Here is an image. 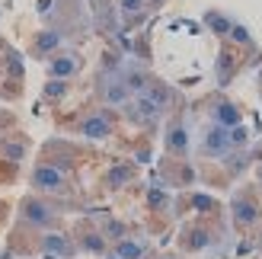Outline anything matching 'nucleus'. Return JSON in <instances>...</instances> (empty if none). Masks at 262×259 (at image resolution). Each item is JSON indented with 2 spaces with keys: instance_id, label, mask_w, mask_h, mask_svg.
I'll list each match as a JSON object with an SVG mask.
<instances>
[{
  "instance_id": "f257e3e1",
  "label": "nucleus",
  "mask_w": 262,
  "mask_h": 259,
  "mask_svg": "<svg viewBox=\"0 0 262 259\" xmlns=\"http://www.w3.org/2000/svg\"><path fill=\"white\" fill-rule=\"evenodd\" d=\"M19 224L32 230H51L58 224V214L42 196H26L19 202Z\"/></svg>"
},
{
  "instance_id": "f03ea898",
  "label": "nucleus",
  "mask_w": 262,
  "mask_h": 259,
  "mask_svg": "<svg viewBox=\"0 0 262 259\" xmlns=\"http://www.w3.org/2000/svg\"><path fill=\"white\" fill-rule=\"evenodd\" d=\"M29 183H32V189L38 192V196H64V192L71 189L68 173L58 170V166H51V163H45V160L32 166Z\"/></svg>"
},
{
  "instance_id": "7ed1b4c3",
  "label": "nucleus",
  "mask_w": 262,
  "mask_h": 259,
  "mask_svg": "<svg viewBox=\"0 0 262 259\" xmlns=\"http://www.w3.org/2000/svg\"><path fill=\"white\" fill-rule=\"evenodd\" d=\"M77 253V243L61 230H42L38 234V256L45 259H71Z\"/></svg>"
},
{
  "instance_id": "20e7f679",
  "label": "nucleus",
  "mask_w": 262,
  "mask_h": 259,
  "mask_svg": "<svg viewBox=\"0 0 262 259\" xmlns=\"http://www.w3.org/2000/svg\"><path fill=\"white\" fill-rule=\"evenodd\" d=\"M48 80H71V77L80 71V55L77 51H55L45 64Z\"/></svg>"
},
{
  "instance_id": "39448f33",
  "label": "nucleus",
  "mask_w": 262,
  "mask_h": 259,
  "mask_svg": "<svg viewBox=\"0 0 262 259\" xmlns=\"http://www.w3.org/2000/svg\"><path fill=\"white\" fill-rule=\"evenodd\" d=\"M61 42H64L61 32H55V29H42V32L32 38L29 55H32V58H45V61H48L51 55H55V51H61Z\"/></svg>"
},
{
  "instance_id": "423d86ee",
  "label": "nucleus",
  "mask_w": 262,
  "mask_h": 259,
  "mask_svg": "<svg viewBox=\"0 0 262 259\" xmlns=\"http://www.w3.org/2000/svg\"><path fill=\"white\" fill-rule=\"evenodd\" d=\"M230 211H233V224L237 227H253L259 221V205L250 196H237L230 202Z\"/></svg>"
},
{
  "instance_id": "0eeeda50",
  "label": "nucleus",
  "mask_w": 262,
  "mask_h": 259,
  "mask_svg": "<svg viewBox=\"0 0 262 259\" xmlns=\"http://www.w3.org/2000/svg\"><path fill=\"white\" fill-rule=\"evenodd\" d=\"M80 135L90 138V141H106V138L112 135V122H109V115H102V112L86 115V119L80 122Z\"/></svg>"
},
{
  "instance_id": "6e6552de",
  "label": "nucleus",
  "mask_w": 262,
  "mask_h": 259,
  "mask_svg": "<svg viewBox=\"0 0 262 259\" xmlns=\"http://www.w3.org/2000/svg\"><path fill=\"white\" fill-rule=\"evenodd\" d=\"M125 106H128V115H131L135 122H144V125H147V122H157V119H160V109H157V106H154V102L144 96V93L131 96Z\"/></svg>"
},
{
  "instance_id": "1a4fd4ad",
  "label": "nucleus",
  "mask_w": 262,
  "mask_h": 259,
  "mask_svg": "<svg viewBox=\"0 0 262 259\" xmlns=\"http://www.w3.org/2000/svg\"><path fill=\"white\" fill-rule=\"evenodd\" d=\"M202 150L205 154H214V157H224V154L230 150V138H227V128L221 125H211L205 132V141H202Z\"/></svg>"
},
{
  "instance_id": "9d476101",
  "label": "nucleus",
  "mask_w": 262,
  "mask_h": 259,
  "mask_svg": "<svg viewBox=\"0 0 262 259\" xmlns=\"http://www.w3.org/2000/svg\"><path fill=\"white\" fill-rule=\"evenodd\" d=\"M109 259H144L147 256V243L138 240V237H125L112 247V253H106Z\"/></svg>"
},
{
  "instance_id": "9b49d317",
  "label": "nucleus",
  "mask_w": 262,
  "mask_h": 259,
  "mask_svg": "<svg viewBox=\"0 0 262 259\" xmlns=\"http://www.w3.org/2000/svg\"><path fill=\"white\" fill-rule=\"evenodd\" d=\"M214 125L221 128H233V125H243V112L233 106V102L227 99H221L217 106H214Z\"/></svg>"
},
{
  "instance_id": "f8f14e48",
  "label": "nucleus",
  "mask_w": 262,
  "mask_h": 259,
  "mask_svg": "<svg viewBox=\"0 0 262 259\" xmlns=\"http://www.w3.org/2000/svg\"><path fill=\"white\" fill-rule=\"evenodd\" d=\"M166 150L169 154H179V157L189 150V132H186V125H182V122L166 128Z\"/></svg>"
},
{
  "instance_id": "ddd939ff",
  "label": "nucleus",
  "mask_w": 262,
  "mask_h": 259,
  "mask_svg": "<svg viewBox=\"0 0 262 259\" xmlns=\"http://www.w3.org/2000/svg\"><path fill=\"white\" fill-rule=\"evenodd\" d=\"M0 154H4L7 160H23L26 154H29V141L23 135H13V138H0Z\"/></svg>"
},
{
  "instance_id": "4468645a",
  "label": "nucleus",
  "mask_w": 262,
  "mask_h": 259,
  "mask_svg": "<svg viewBox=\"0 0 262 259\" xmlns=\"http://www.w3.org/2000/svg\"><path fill=\"white\" fill-rule=\"evenodd\" d=\"M77 250L93 253V256H106V253H109V240L102 237L99 230H90V234H83L80 240H77Z\"/></svg>"
},
{
  "instance_id": "2eb2a0df",
  "label": "nucleus",
  "mask_w": 262,
  "mask_h": 259,
  "mask_svg": "<svg viewBox=\"0 0 262 259\" xmlns=\"http://www.w3.org/2000/svg\"><path fill=\"white\" fill-rule=\"evenodd\" d=\"M102 99H106L109 106H125V102L131 99V90L125 87V80L119 77V80H109L106 87H102Z\"/></svg>"
},
{
  "instance_id": "dca6fc26",
  "label": "nucleus",
  "mask_w": 262,
  "mask_h": 259,
  "mask_svg": "<svg viewBox=\"0 0 262 259\" xmlns=\"http://www.w3.org/2000/svg\"><path fill=\"white\" fill-rule=\"evenodd\" d=\"M131 179H135V166L115 163L112 170H109V176H106V183H109V189H122L125 183H131Z\"/></svg>"
},
{
  "instance_id": "f3484780",
  "label": "nucleus",
  "mask_w": 262,
  "mask_h": 259,
  "mask_svg": "<svg viewBox=\"0 0 262 259\" xmlns=\"http://www.w3.org/2000/svg\"><path fill=\"white\" fill-rule=\"evenodd\" d=\"M144 96H147L150 102H154V106L157 109H166L169 106V99H173V93H169V87H163V83H147V90H144Z\"/></svg>"
},
{
  "instance_id": "a211bd4d",
  "label": "nucleus",
  "mask_w": 262,
  "mask_h": 259,
  "mask_svg": "<svg viewBox=\"0 0 262 259\" xmlns=\"http://www.w3.org/2000/svg\"><path fill=\"white\" fill-rule=\"evenodd\" d=\"M205 26H208V29H211L214 35H227L233 23L224 16V13H217V10H208V13H205Z\"/></svg>"
},
{
  "instance_id": "6ab92c4d",
  "label": "nucleus",
  "mask_w": 262,
  "mask_h": 259,
  "mask_svg": "<svg viewBox=\"0 0 262 259\" xmlns=\"http://www.w3.org/2000/svg\"><path fill=\"white\" fill-rule=\"evenodd\" d=\"M227 138H230V150L250 144V132H246V125H233V128H227Z\"/></svg>"
},
{
  "instance_id": "aec40b11",
  "label": "nucleus",
  "mask_w": 262,
  "mask_h": 259,
  "mask_svg": "<svg viewBox=\"0 0 262 259\" xmlns=\"http://www.w3.org/2000/svg\"><path fill=\"white\" fill-rule=\"evenodd\" d=\"M147 205H150L154 211H166V208H169V196H166L163 189H157V186H154V189L147 192Z\"/></svg>"
},
{
  "instance_id": "412c9836",
  "label": "nucleus",
  "mask_w": 262,
  "mask_h": 259,
  "mask_svg": "<svg viewBox=\"0 0 262 259\" xmlns=\"http://www.w3.org/2000/svg\"><path fill=\"white\" fill-rule=\"evenodd\" d=\"M150 0H119V10H122V16H141L144 10H147Z\"/></svg>"
},
{
  "instance_id": "4be33fe9",
  "label": "nucleus",
  "mask_w": 262,
  "mask_h": 259,
  "mask_svg": "<svg viewBox=\"0 0 262 259\" xmlns=\"http://www.w3.org/2000/svg\"><path fill=\"white\" fill-rule=\"evenodd\" d=\"M42 93H45V99H64L68 96V80H48Z\"/></svg>"
},
{
  "instance_id": "5701e85b",
  "label": "nucleus",
  "mask_w": 262,
  "mask_h": 259,
  "mask_svg": "<svg viewBox=\"0 0 262 259\" xmlns=\"http://www.w3.org/2000/svg\"><path fill=\"white\" fill-rule=\"evenodd\" d=\"M227 38H230V42H237V45H253V35H250V29H246V26H240V23H233V26H230Z\"/></svg>"
},
{
  "instance_id": "b1692460",
  "label": "nucleus",
  "mask_w": 262,
  "mask_h": 259,
  "mask_svg": "<svg viewBox=\"0 0 262 259\" xmlns=\"http://www.w3.org/2000/svg\"><path fill=\"white\" fill-rule=\"evenodd\" d=\"M208 243H211V237H208L205 230H189V234H186V247L189 250H205Z\"/></svg>"
},
{
  "instance_id": "393cba45",
  "label": "nucleus",
  "mask_w": 262,
  "mask_h": 259,
  "mask_svg": "<svg viewBox=\"0 0 262 259\" xmlns=\"http://www.w3.org/2000/svg\"><path fill=\"white\" fill-rule=\"evenodd\" d=\"M192 208H199V211H214L217 202H214L211 196H192Z\"/></svg>"
},
{
  "instance_id": "a878e982",
  "label": "nucleus",
  "mask_w": 262,
  "mask_h": 259,
  "mask_svg": "<svg viewBox=\"0 0 262 259\" xmlns=\"http://www.w3.org/2000/svg\"><path fill=\"white\" fill-rule=\"evenodd\" d=\"M157 259H179V256H173V253H163V256H157Z\"/></svg>"
},
{
  "instance_id": "bb28decb",
  "label": "nucleus",
  "mask_w": 262,
  "mask_h": 259,
  "mask_svg": "<svg viewBox=\"0 0 262 259\" xmlns=\"http://www.w3.org/2000/svg\"><path fill=\"white\" fill-rule=\"evenodd\" d=\"M259 183H262V166H259Z\"/></svg>"
}]
</instances>
